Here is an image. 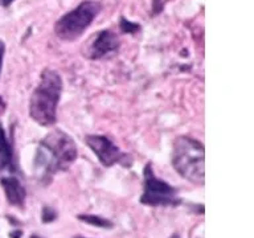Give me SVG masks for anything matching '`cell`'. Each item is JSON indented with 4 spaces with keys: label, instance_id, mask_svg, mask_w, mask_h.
Returning a JSON list of instances; mask_svg holds the SVG:
<instances>
[{
    "label": "cell",
    "instance_id": "2e32d148",
    "mask_svg": "<svg viewBox=\"0 0 254 238\" xmlns=\"http://www.w3.org/2000/svg\"><path fill=\"white\" fill-rule=\"evenodd\" d=\"M31 238H39V237H36V236H32V237Z\"/></svg>",
    "mask_w": 254,
    "mask_h": 238
},
{
    "label": "cell",
    "instance_id": "3957f363",
    "mask_svg": "<svg viewBox=\"0 0 254 238\" xmlns=\"http://www.w3.org/2000/svg\"><path fill=\"white\" fill-rule=\"evenodd\" d=\"M172 166L188 181L204 184V146L190 136H179L172 148Z\"/></svg>",
    "mask_w": 254,
    "mask_h": 238
},
{
    "label": "cell",
    "instance_id": "7a4b0ae2",
    "mask_svg": "<svg viewBox=\"0 0 254 238\" xmlns=\"http://www.w3.org/2000/svg\"><path fill=\"white\" fill-rule=\"evenodd\" d=\"M63 78L53 69H44L40 82L29 101V115L37 124L53 126L57 120V106L63 93Z\"/></svg>",
    "mask_w": 254,
    "mask_h": 238
},
{
    "label": "cell",
    "instance_id": "52a82bcc",
    "mask_svg": "<svg viewBox=\"0 0 254 238\" xmlns=\"http://www.w3.org/2000/svg\"><path fill=\"white\" fill-rule=\"evenodd\" d=\"M119 48L118 36L111 31L99 32L89 49V59L99 60L115 53Z\"/></svg>",
    "mask_w": 254,
    "mask_h": 238
},
{
    "label": "cell",
    "instance_id": "6da1fadb",
    "mask_svg": "<svg viewBox=\"0 0 254 238\" xmlns=\"http://www.w3.org/2000/svg\"><path fill=\"white\" fill-rule=\"evenodd\" d=\"M78 156L77 144L65 131H51L36 150L35 166L41 171V178L48 181L56 174L65 171Z\"/></svg>",
    "mask_w": 254,
    "mask_h": 238
},
{
    "label": "cell",
    "instance_id": "5bb4252c",
    "mask_svg": "<svg viewBox=\"0 0 254 238\" xmlns=\"http://www.w3.org/2000/svg\"><path fill=\"white\" fill-rule=\"evenodd\" d=\"M5 109H7V105H5V102H4V99L0 97V115L4 114Z\"/></svg>",
    "mask_w": 254,
    "mask_h": 238
},
{
    "label": "cell",
    "instance_id": "8992f818",
    "mask_svg": "<svg viewBox=\"0 0 254 238\" xmlns=\"http://www.w3.org/2000/svg\"><path fill=\"white\" fill-rule=\"evenodd\" d=\"M85 142L98 158L99 163L105 167H111L115 164L128 166L131 163L130 156L119 150V147L105 135H87Z\"/></svg>",
    "mask_w": 254,
    "mask_h": 238
},
{
    "label": "cell",
    "instance_id": "9a60e30c",
    "mask_svg": "<svg viewBox=\"0 0 254 238\" xmlns=\"http://www.w3.org/2000/svg\"><path fill=\"white\" fill-rule=\"evenodd\" d=\"M13 0H0V4L1 5H4V7H7V5H9V4L12 3Z\"/></svg>",
    "mask_w": 254,
    "mask_h": 238
},
{
    "label": "cell",
    "instance_id": "ac0fdd59",
    "mask_svg": "<svg viewBox=\"0 0 254 238\" xmlns=\"http://www.w3.org/2000/svg\"><path fill=\"white\" fill-rule=\"evenodd\" d=\"M73 238H83V237H73Z\"/></svg>",
    "mask_w": 254,
    "mask_h": 238
},
{
    "label": "cell",
    "instance_id": "4fadbf2b",
    "mask_svg": "<svg viewBox=\"0 0 254 238\" xmlns=\"http://www.w3.org/2000/svg\"><path fill=\"white\" fill-rule=\"evenodd\" d=\"M4 53H5V45H4L3 41L0 40V74H1V69H3Z\"/></svg>",
    "mask_w": 254,
    "mask_h": 238
},
{
    "label": "cell",
    "instance_id": "277c9868",
    "mask_svg": "<svg viewBox=\"0 0 254 238\" xmlns=\"http://www.w3.org/2000/svg\"><path fill=\"white\" fill-rule=\"evenodd\" d=\"M101 9L102 5L97 1L85 0L73 11L67 12L57 20L55 24L56 35L65 41H73L90 27Z\"/></svg>",
    "mask_w": 254,
    "mask_h": 238
},
{
    "label": "cell",
    "instance_id": "9c48e42d",
    "mask_svg": "<svg viewBox=\"0 0 254 238\" xmlns=\"http://www.w3.org/2000/svg\"><path fill=\"white\" fill-rule=\"evenodd\" d=\"M15 172V155L11 142L0 124V172Z\"/></svg>",
    "mask_w": 254,
    "mask_h": 238
},
{
    "label": "cell",
    "instance_id": "5b68a950",
    "mask_svg": "<svg viewBox=\"0 0 254 238\" xmlns=\"http://www.w3.org/2000/svg\"><path fill=\"white\" fill-rule=\"evenodd\" d=\"M144 189L140 197L143 205L148 206H178L180 205V197L174 186L168 182L163 181L162 178H156L152 167L148 163L144 167Z\"/></svg>",
    "mask_w": 254,
    "mask_h": 238
},
{
    "label": "cell",
    "instance_id": "7c38bea8",
    "mask_svg": "<svg viewBox=\"0 0 254 238\" xmlns=\"http://www.w3.org/2000/svg\"><path fill=\"white\" fill-rule=\"evenodd\" d=\"M56 212L52 208H49V206H45L43 209V221L45 222V224H48V222H52L53 220L56 218Z\"/></svg>",
    "mask_w": 254,
    "mask_h": 238
},
{
    "label": "cell",
    "instance_id": "e0dca14e",
    "mask_svg": "<svg viewBox=\"0 0 254 238\" xmlns=\"http://www.w3.org/2000/svg\"><path fill=\"white\" fill-rule=\"evenodd\" d=\"M171 238H179V237H178V236H174V237H171Z\"/></svg>",
    "mask_w": 254,
    "mask_h": 238
},
{
    "label": "cell",
    "instance_id": "ba28073f",
    "mask_svg": "<svg viewBox=\"0 0 254 238\" xmlns=\"http://www.w3.org/2000/svg\"><path fill=\"white\" fill-rule=\"evenodd\" d=\"M0 182H1L8 202L13 206H23L27 197V192L19 178L15 176H7L1 178Z\"/></svg>",
    "mask_w": 254,
    "mask_h": 238
},
{
    "label": "cell",
    "instance_id": "8fae6325",
    "mask_svg": "<svg viewBox=\"0 0 254 238\" xmlns=\"http://www.w3.org/2000/svg\"><path fill=\"white\" fill-rule=\"evenodd\" d=\"M139 25L135 23H131L126 19H121V29H122L125 33H134V32L139 31Z\"/></svg>",
    "mask_w": 254,
    "mask_h": 238
},
{
    "label": "cell",
    "instance_id": "30bf717a",
    "mask_svg": "<svg viewBox=\"0 0 254 238\" xmlns=\"http://www.w3.org/2000/svg\"><path fill=\"white\" fill-rule=\"evenodd\" d=\"M78 218L81 220V221L85 222V224L94 225V226H97V228H111V226H113V224H111L109 220L99 217V216H93V214H82V216H78Z\"/></svg>",
    "mask_w": 254,
    "mask_h": 238
}]
</instances>
